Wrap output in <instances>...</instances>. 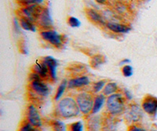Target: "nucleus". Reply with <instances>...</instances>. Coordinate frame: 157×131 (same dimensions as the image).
Instances as JSON below:
<instances>
[{"instance_id":"1","label":"nucleus","mask_w":157,"mask_h":131,"mask_svg":"<svg viewBox=\"0 0 157 131\" xmlns=\"http://www.w3.org/2000/svg\"><path fill=\"white\" fill-rule=\"evenodd\" d=\"M58 111L64 118H72L79 115L80 109L77 101L72 97H67L61 100L58 104Z\"/></svg>"},{"instance_id":"2","label":"nucleus","mask_w":157,"mask_h":131,"mask_svg":"<svg viewBox=\"0 0 157 131\" xmlns=\"http://www.w3.org/2000/svg\"><path fill=\"white\" fill-rule=\"evenodd\" d=\"M108 111L112 115H119L124 111L126 108L125 98L121 93H116L109 96L106 103Z\"/></svg>"},{"instance_id":"3","label":"nucleus","mask_w":157,"mask_h":131,"mask_svg":"<svg viewBox=\"0 0 157 131\" xmlns=\"http://www.w3.org/2000/svg\"><path fill=\"white\" fill-rule=\"evenodd\" d=\"M76 101L81 112L84 115H88L92 112L94 99L90 93L82 92L76 97Z\"/></svg>"},{"instance_id":"4","label":"nucleus","mask_w":157,"mask_h":131,"mask_svg":"<svg viewBox=\"0 0 157 131\" xmlns=\"http://www.w3.org/2000/svg\"><path fill=\"white\" fill-rule=\"evenodd\" d=\"M40 36L45 41L48 42L56 48H61L66 42V37L60 35L54 30H44L40 32Z\"/></svg>"},{"instance_id":"5","label":"nucleus","mask_w":157,"mask_h":131,"mask_svg":"<svg viewBox=\"0 0 157 131\" xmlns=\"http://www.w3.org/2000/svg\"><path fill=\"white\" fill-rule=\"evenodd\" d=\"M44 8L40 5H32L25 6L19 10L20 17L26 18L32 22H38Z\"/></svg>"},{"instance_id":"6","label":"nucleus","mask_w":157,"mask_h":131,"mask_svg":"<svg viewBox=\"0 0 157 131\" xmlns=\"http://www.w3.org/2000/svg\"><path fill=\"white\" fill-rule=\"evenodd\" d=\"M141 107L149 115H155L157 114V97L149 94L146 95L143 99Z\"/></svg>"},{"instance_id":"7","label":"nucleus","mask_w":157,"mask_h":131,"mask_svg":"<svg viewBox=\"0 0 157 131\" xmlns=\"http://www.w3.org/2000/svg\"><path fill=\"white\" fill-rule=\"evenodd\" d=\"M30 86L35 93L41 97H47L50 93L48 86L42 81H33L31 82Z\"/></svg>"},{"instance_id":"8","label":"nucleus","mask_w":157,"mask_h":131,"mask_svg":"<svg viewBox=\"0 0 157 131\" xmlns=\"http://www.w3.org/2000/svg\"><path fill=\"white\" fill-rule=\"evenodd\" d=\"M38 24L42 28H44L46 30H51V28H53V21L50 17V10L48 8L43 9V12L39 18Z\"/></svg>"},{"instance_id":"9","label":"nucleus","mask_w":157,"mask_h":131,"mask_svg":"<svg viewBox=\"0 0 157 131\" xmlns=\"http://www.w3.org/2000/svg\"><path fill=\"white\" fill-rule=\"evenodd\" d=\"M28 121L36 127L42 126V119L37 108L34 105H30L28 109Z\"/></svg>"},{"instance_id":"10","label":"nucleus","mask_w":157,"mask_h":131,"mask_svg":"<svg viewBox=\"0 0 157 131\" xmlns=\"http://www.w3.org/2000/svg\"><path fill=\"white\" fill-rule=\"evenodd\" d=\"M105 26L109 30L113 32L114 33H118V34H126L128 33L131 30L130 26L127 25V24H123L120 23H116L113 21H109L106 23Z\"/></svg>"},{"instance_id":"11","label":"nucleus","mask_w":157,"mask_h":131,"mask_svg":"<svg viewBox=\"0 0 157 131\" xmlns=\"http://www.w3.org/2000/svg\"><path fill=\"white\" fill-rule=\"evenodd\" d=\"M33 72L39 74L43 79H47V78L50 77L48 66H47V63L45 62L44 60H43L42 61H37L36 62V65L33 67Z\"/></svg>"},{"instance_id":"12","label":"nucleus","mask_w":157,"mask_h":131,"mask_svg":"<svg viewBox=\"0 0 157 131\" xmlns=\"http://www.w3.org/2000/svg\"><path fill=\"white\" fill-rule=\"evenodd\" d=\"M86 13L88 19H89L90 21L93 22V23L101 24V25L106 24V22L105 21V19H104L103 16H102L98 11H97L96 9L90 8V9H86Z\"/></svg>"},{"instance_id":"13","label":"nucleus","mask_w":157,"mask_h":131,"mask_svg":"<svg viewBox=\"0 0 157 131\" xmlns=\"http://www.w3.org/2000/svg\"><path fill=\"white\" fill-rule=\"evenodd\" d=\"M90 84V79L87 76H79L70 79L68 83V87L69 89L80 88L82 86H87Z\"/></svg>"},{"instance_id":"14","label":"nucleus","mask_w":157,"mask_h":131,"mask_svg":"<svg viewBox=\"0 0 157 131\" xmlns=\"http://www.w3.org/2000/svg\"><path fill=\"white\" fill-rule=\"evenodd\" d=\"M142 117V112L139 106L137 104H131L127 111V118L130 121L134 122H137L140 120Z\"/></svg>"},{"instance_id":"15","label":"nucleus","mask_w":157,"mask_h":131,"mask_svg":"<svg viewBox=\"0 0 157 131\" xmlns=\"http://www.w3.org/2000/svg\"><path fill=\"white\" fill-rule=\"evenodd\" d=\"M45 62L47 63V66H48L49 71H50V76L53 80H55L56 77H57V68L58 65V62L55 58L50 56H47L43 58Z\"/></svg>"},{"instance_id":"16","label":"nucleus","mask_w":157,"mask_h":131,"mask_svg":"<svg viewBox=\"0 0 157 131\" xmlns=\"http://www.w3.org/2000/svg\"><path fill=\"white\" fill-rule=\"evenodd\" d=\"M19 23L22 28L25 29V30L30 31V32H36V26L35 25L34 22L31 21L26 18L20 17Z\"/></svg>"},{"instance_id":"17","label":"nucleus","mask_w":157,"mask_h":131,"mask_svg":"<svg viewBox=\"0 0 157 131\" xmlns=\"http://www.w3.org/2000/svg\"><path fill=\"white\" fill-rule=\"evenodd\" d=\"M105 97L104 94H100V95H98L95 97L92 113L96 114L100 111V109L102 108V106H103L104 103H105Z\"/></svg>"},{"instance_id":"18","label":"nucleus","mask_w":157,"mask_h":131,"mask_svg":"<svg viewBox=\"0 0 157 131\" xmlns=\"http://www.w3.org/2000/svg\"><path fill=\"white\" fill-rule=\"evenodd\" d=\"M105 62V58L103 55L101 54H97V55L93 56L90 61V65L92 68H97L101 65H103Z\"/></svg>"},{"instance_id":"19","label":"nucleus","mask_w":157,"mask_h":131,"mask_svg":"<svg viewBox=\"0 0 157 131\" xmlns=\"http://www.w3.org/2000/svg\"><path fill=\"white\" fill-rule=\"evenodd\" d=\"M118 85L116 83H113V82H111V83H108L105 85V86L104 87L103 90V93L105 96H111L116 93V92L118 91Z\"/></svg>"},{"instance_id":"20","label":"nucleus","mask_w":157,"mask_h":131,"mask_svg":"<svg viewBox=\"0 0 157 131\" xmlns=\"http://www.w3.org/2000/svg\"><path fill=\"white\" fill-rule=\"evenodd\" d=\"M50 126L52 131H66L65 125L61 121L51 120L50 122Z\"/></svg>"},{"instance_id":"21","label":"nucleus","mask_w":157,"mask_h":131,"mask_svg":"<svg viewBox=\"0 0 157 131\" xmlns=\"http://www.w3.org/2000/svg\"><path fill=\"white\" fill-rule=\"evenodd\" d=\"M67 86H68V82H67L66 79H64V80L61 83V84L59 85L58 88H57V92H56L55 97H54V100H55V101H58L59 99L61 98Z\"/></svg>"},{"instance_id":"22","label":"nucleus","mask_w":157,"mask_h":131,"mask_svg":"<svg viewBox=\"0 0 157 131\" xmlns=\"http://www.w3.org/2000/svg\"><path fill=\"white\" fill-rule=\"evenodd\" d=\"M16 1L18 4L25 7L32 5H40L43 3L44 0H16Z\"/></svg>"},{"instance_id":"23","label":"nucleus","mask_w":157,"mask_h":131,"mask_svg":"<svg viewBox=\"0 0 157 131\" xmlns=\"http://www.w3.org/2000/svg\"><path fill=\"white\" fill-rule=\"evenodd\" d=\"M68 69H69L70 72H86V67L84 66L82 64H73L72 65H68Z\"/></svg>"},{"instance_id":"24","label":"nucleus","mask_w":157,"mask_h":131,"mask_svg":"<svg viewBox=\"0 0 157 131\" xmlns=\"http://www.w3.org/2000/svg\"><path fill=\"white\" fill-rule=\"evenodd\" d=\"M18 131H38V130L36 129V126L32 125V124L28 121L27 122L22 124L21 126V127L19 128V130Z\"/></svg>"},{"instance_id":"25","label":"nucleus","mask_w":157,"mask_h":131,"mask_svg":"<svg viewBox=\"0 0 157 131\" xmlns=\"http://www.w3.org/2000/svg\"><path fill=\"white\" fill-rule=\"evenodd\" d=\"M105 83L106 81L105 80H101L98 81L97 83H95L93 86V89H94V93H98V92H100L102 89L105 86Z\"/></svg>"},{"instance_id":"26","label":"nucleus","mask_w":157,"mask_h":131,"mask_svg":"<svg viewBox=\"0 0 157 131\" xmlns=\"http://www.w3.org/2000/svg\"><path fill=\"white\" fill-rule=\"evenodd\" d=\"M122 73L125 77H130L133 75V68L129 65H124L122 68Z\"/></svg>"},{"instance_id":"27","label":"nucleus","mask_w":157,"mask_h":131,"mask_svg":"<svg viewBox=\"0 0 157 131\" xmlns=\"http://www.w3.org/2000/svg\"><path fill=\"white\" fill-rule=\"evenodd\" d=\"M68 131H82V122H73L68 127Z\"/></svg>"},{"instance_id":"28","label":"nucleus","mask_w":157,"mask_h":131,"mask_svg":"<svg viewBox=\"0 0 157 131\" xmlns=\"http://www.w3.org/2000/svg\"><path fill=\"white\" fill-rule=\"evenodd\" d=\"M68 24L71 28H78L80 26V21L74 17H68Z\"/></svg>"},{"instance_id":"29","label":"nucleus","mask_w":157,"mask_h":131,"mask_svg":"<svg viewBox=\"0 0 157 131\" xmlns=\"http://www.w3.org/2000/svg\"><path fill=\"white\" fill-rule=\"evenodd\" d=\"M42 79H43V78L39 76V74L35 72H32L30 74V76H29V80L31 82H33V81H42Z\"/></svg>"},{"instance_id":"30","label":"nucleus","mask_w":157,"mask_h":131,"mask_svg":"<svg viewBox=\"0 0 157 131\" xmlns=\"http://www.w3.org/2000/svg\"><path fill=\"white\" fill-rule=\"evenodd\" d=\"M127 131H146L145 129H143L142 127H140V126H137V125H131L130 126V127L128 128V130Z\"/></svg>"},{"instance_id":"31","label":"nucleus","mask_w":157,"mask_h":131,"mask_svg":"<svg viewBox=\"0 0 157 131\" xmlns=\"http://www.w3.org/2000/svg\"><path fill=\"white\" fill-rule=\"evenodd\" d=\"M19 49H20V51L23 53V54L27 53V48H26V46H25V41H24V40H22V42H20Z\"/></svg>"},{"instance_id":"32","label":"nucleus","mask_w":157,"mask_h":131,"mask_svg":"<svg viewBox=\"0 0 157 131\" xmlns=\"http://www.w3.org/2000/svg\"><path fill=\"white\" fill-rule=\"evenodd\" d=\"M124 94H125L126 98H127V99H128V100H131V99L133 98L132 94L130 93V92L129 91V90H124Z\"/></svg>"},{"instance_id":"33","label":"nucleus","mask_w":157,"mask_h":131,"mask_svg":"<svg viewBox=\"0 0 157 131\" xmlns=\"http://www.w3.org/2000/svg\"><path fill=\"white\" fill-rule=\"evenodd\" d=\"M130 61L129 59H124V60H123V61H120V65H123V66H124V65H127V64L130 63Z\"/></svg>"},{"instance_id":"34","label":"nucleus","mask_w":157,"mask_h":131,"mask_svg":"<svg viewBox=\"0 0 157 131\" xmlns=\"http://www.w3.org/2000/svg\"><path fill=\"white\" fill-rule=\"evenodd\" d=\"M98 4H101V5H104V4L107 3L108 0H95Z\"/></svg>"},{"instance_id":"35","label":"nucleus","mask_w":157,"mask_h":131,"mask_svg":"<svg viewBox=\"0 0 157 131\" xmlns=\"http://www.w3.org/2000/svg\"><path fill=\"white\" fill-rule=\"evenodd\" d=\"M151 131H157V130H151Z\"/></svg>"},{"instance_id":"36","label":"nucleus","mask_w":157,"mask_h":131,"mask_svg":"<svg viewBox=\"0 0 157 131\" xmlns=\"http://www.w3.org/2000/svg\"><path fill=\"white\" fill-rule=\"evenodd\" d=\"M143 1H145V0H143Z\"/></svg>"}]
</instances>
